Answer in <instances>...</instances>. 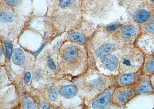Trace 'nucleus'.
I'll list each match as a JSON object with an SVG mask.
<instances>
[{"mask_svg": "<svg viewBox=\"0 0 154 109\" xmlns=\"http://www.w3.org/2000/svg\"><path fill=\"white\" fill-rule=\"evenodd\" d=\"M14 55L12 57V61L15 65H22L24 63L25 56L23 50L20 49H14Z\"/></svg>", "mask_w": 154, "mask_h": 109, "instance_id": "obj_18", "label": "nucleus"}, {"mask_svg": "<svg viewBox=\"0 0 154 109\" xmlns=\"http://www.w3.org/2000/svg\"><path fill=\"white\" fill-rule=\"evenodd\" d=\"M87 13L92 17L101 19L107 16L113 6V0H85Z\"/></svg>", "mask_w": 154, "mask_h": 109, "instance_id": "obj_6", "label": "nucleus"}, {"mask_svg": "<svg viewBox=\"0 0 154 109\" xmlns=\"http://www.w3.org/2000/svg\"><path fill=\"white\" fill-rule=\"evenodd\" d=\"M137 96L135 83L127 86L116 87L112 96L114 104L119 108L126 107L127 103Z\"/></svg>", "mask_w": 154, "mask_h": 109, "instance_id": "obj_7", "label": "nucleus"}, {"mask_svg": "<svg viewBox=\"0 0 154 109\" xmlns=\"http://www.w3.org/2000/svg\"><path fill=\"white\" fill-rule=\"evenodd\" d=\"M134 11L131 12V17L133 21L137 24H142L146 22L151 17L150 9L149 7L147 8L143 7L135 8Z\"/></svg>", "mask_w": 154, "mask_h": 109, "instance_id": "obj_14", "label": "nucleus"}, {"mask_svg": "<svg viewBox=\"0 0 154 109\" xmlns=\"http://www.w3.org/2000/svg\"><path fill=\"white\" fill-rule=\"evenodd\" d=\"M150 79L151 83H152V85L154 89V73L150 76Z\"/></svg>", "mask_w": 154, "mask_h": 109, "instance_id": "obj_29", "label": "nucleus"}, {"mask_svg": "<svg viewBox=\"0 0 154 109\" xmlns=\"http://www.w3.org/2000/svg\"><path fill=\"white\" fill-rule=\"evenodd\" d=\"M73 1L74 0H60L59 3V6L62 8L66 7Z\"/></svg>", "mask_w": 154, "mask_h": 109, "instance_id": "obj_23", "label": "nucleus"}, {"mask_svg": "<svg viewBox=\"0 0 154 109\" xmlns=\"http://www.w3.org/2000/svg\"><path fill=\"white\" fill-rule=\"evenodd\" d=\"M86 46L91 65L95 66L106 56L121 50L123 46L113 32H107L104 28L96 30Z\"/></svg>", "mask_w": 154, "mask_h": 109, "instance_id": "obj_2", "label": "nucleus"}, {"mask_svg": "<svg viewBox=\"0 0 154 109\" xmlns=\"http://www.w3.org/2000/svg\"><path fill=\"white\" fill-rule=\"evenodd\" d=\"M31 74L30 72H27L25 75L24 82L25 84H27L29 82L30 79H31Z\"/></svg>", "mask_w": 154, "mask_h": 109, "instance_id": "obj_26", "label": "nucleus"}, {"mask_svg": "<svg viewBox=\"0 0 154 109\" xmlns=\"http://www.w3.org/2000/svg\"><path fill=\"white\" fill-rule=\"evenodd\" d=\"M120 50H118L106 56L100 63L107 70L118 73L120 62Z\"/></svg>", "mask_w": 154, "mask_h": 109, "instance_id": "obj_12", "label": "nucleus"}, {"mask_svg": "<svg viewBox=\"0 0 154 109\" xmlns=\"http://www.w3.org/2000/svg\"><path fill=\"white\" fill-rule=\"evenodd\" d=\"M60 54L62 60L73 74H82L87 69L89 57L86 46L69 45L62 49Z\"/></svg>", "mask_w": 154, "mask_h": 109, "instance_id": "obj_3", "label": "nucleus"}, {"mask_svg": "<svg viewBox=\"0 0 154 109\" xmlns=\"http://www.w3.org/2000/svg\"><path fill=\"white\" fill-rule=\"evenodd\" d=\"M13 18V16L11 13L9 12H6L1 14V21L4 23L11 22L12 21Z\"/></svg>", "mask_w": 154, "mask_h": 109, "instance_id": "obj_21", "label": "nucleus"}, {"mask_svg": "<svg viewBox=\"0 0 154 109\" xmlns=\"http://www.w3.org/2000/svg\"><path fill=\"white\" fill-rule=\"evenodd\" d=\"M142 74L141 69L135 73H118L116 77L117 86L125 87L133 85L137 81L140 76Z\"/></svg>", "mask_w": 154, "mask_h": 109, "instance_id": "obj_13", "label": "nucleus"}, {"mask_svg": "<svg viewBox=\"0 0 154 109\" xmlns=\"http://www.w3.org/2000/svg\"><path fill=\"white\" fill-rule=\"evenodd\" d=\"M22 104L23 107L25 109H36V105L33 102L26 97H24L22 99Z\"/></svg>", "mask_w": 154, "mask_h": 109, "instance_id": "obj_19", "label": "nucleus"}, {"mask_svg": "<svg viewBox=\"0 0 154 109\" xmlns=\"http://www.w3.org/2000/svg\"><path fill=\"white\" fill-rule=\"evenodd\" d=\"M142 74L150 76L154 73V53L145 55L142 68Z\"/></svg>", "mask_w": 154, "mask_h": 109, "instance_id": "obj_15", "label": "nucleus"}, {"mask_svg": "<svg viewBox=\"0 0 154 109\" xmlns=\"http://www.w3.org/2000/svg\"><path fill=\"white\" fill-rule=\"evenodd\" d=\"M117 85L107 88L97 97L89 102V107L91 109H118L119 107L114 104L112 101L113 91Z\"/></svg>", "mask_w": 154, "mask_h": 109, "instance_id": "obj_8", "label": "nucleus"}, {"mask_svg": "<svg viewBox=\"0 0 154 109\" xmlns=\"http://www.w3.org/2000/svg\"><path fill=\"white\" fill-rule=\"evenodd\" d=\"M145 54L134 44L124 46L120 51L118 73H130L138 71L142 67Z\"/></svg>", "mask_w": 154, "mask_h": 109, "instance_id": "obj_4", "label": "nucleus"}, {"mask_svg": "<svg viewBox=\"0 0 154 109\" xmlns=\"http://www.w3.org/2000/svg\"><path fill=\"white\" fill-rule=\"evenodd\" d=\"M116 75L100 73L96 66L91 65L76 81L77 88L88 101L97 97L109 87L117 85Z\"/></svg>", "mask_w": 154, "mask_h": 109, "instance_id": "obj_1", "label": "nucleus"}, {"mask_svg": "<svg viewBox=\"0 0 154 109\" xmlns=\"http://www.w3.org/2000/svg\"><path fill=\"white\" fill-rule=\"evenodd\" d=\"M48 95L49 99L52 102L55 101L57 98V92L53 88H51L48 91Z\"/></svg>", "mask_w": 154, "mask_h": 109, "instance_id": "obj_22", "label": "nucleus"}, {"mask_svg": "<svg viewBox=\"0 0 154 109\" xmlns=\"http://www.w3.org/2000/svg\"><path fill=\"white\" fill-rule=\"evenodd\" d=\"M120 27L119 24H115V25H112L109 26L107 27L106 28H104L106 31L109 32H115L119 27Z\"/></svg>", "mask_w": 154, "mask_h": 109, "instance_id": "obj_25", "label": "nucleus"}, {"mask_svg": "<svg viewBox=\"0 0 154 109\" xmlns=\"http://www.w3.org/2000/svg\"><path fill=\"white\" fill-rule=\"evenodd\" d=\"M8 5L11 6H17L20 3V0H5Z\"/></svg>", "mask_w": 154, "mask_h": 109, "instance_id": "obj_24", "label": "nucleus"}, {"mask_svg": "<svg viewBox=\"0 0 154 109\" xmlns=\"http://www.w3.org/2000/svg\"><path fill=\"white\" fill-rule=\"evenodd\" d=\"M40 108L41 109H50V108L48 104L44 103L41 105Z\"/></svg>", "mask_w": 154, "mask_h": 109, "instance_id": "obj_28", "label": "nucleus"}, {"mask_svg": "<svg viewBox=\"0 0 154 109\" xmlns=\"http://www.w3.org/2000/svg\"><path fill=\"white\" fill-rule=\"evenodd\" d=\"M134 44L145 55L154 53V38L149 35L141 33L137 38Z\"/></svg>", "mask_w": 154, "mask_h": 109, "instance_id": "obj_11", "label": "nucleus"}, {"mask_svg": "<svg viewBox=\"0 0 154 109\" xmlns=\"http://www.w3.org/2000/svg\"><path fill=\"white\" fill-rule=\"evenodd\" d=\"M96 30L94 25L88 23L85 24L82 31L71 33L69 35L70 40L80 45L85 46Z\"/></svg>", "mask_w": 154, "mask_h": 109, "instance_id": "obj_9", "label": "nucleus"}, {"mask_svg": "<svg viewBox=\"0 0 154 109\" xmlns=\"http://www.w3.org/2000/svg\"><path fill=\"white\" fill-rule=\"evenodd\" d=\"M151 1H152V2H154V0H151Z\"/></svg>", "mask_w": 154, "mask_h": 109, "instance_id": "obj_30", "label": "nucleus"}, {"mask_svg": "<svg viewBox=\"0 0 154 109\" xmlns=\"http://www.w3.org/2000/svg\"><path fill=\"white\" fill-rule=\"evenodd\" d=\"M78 92L77 87L72 85L64 86L62 87L60 90V95L63 97L67 99L74 97Z\"/></svg>", "mask_w": 154, "mask_h": 109, "instance_id": "obj_16", "label": "nucleus"}, {"mask_svg": "<svg viewBox=\"0 0 154 109\" xmlns=\"http://www.w3.org/2000/svg\"><path fill=\"white\" fill-rule=\"evenodd\" d=\"M113 33L118 41L123 46L134 44L142 33L141 27L137 24L122 26Z\"/></svg>", "mask_w": 154, "mask_h": 109, "instance_id": "obj_5", "label": "nucleus"}, {"mask_svg": "<svg viewBox=\"0 0 154 109\" xmlns=\"http://www.w3.org/2000/svg\"><path fill=\"white\" fill-rule=\"evenodd\" d=\"M140 27L142 33L147 34L154 38V14L152 15L149 20Z\"/></svg>", "mask_w": 154, "mask_h": 109, "instance_id": "obj_17", "label": "nucleus"}, {"mask_svg": "<svg viewBox=\"0 0 154 109\" xmlns=\"http://www.w3.org/2000/svg\"><path fill=\"white\" fill-rule=\"evenodd\" d=\"M7 56L8 59H10L11 57L12 52V45L11 42L9 41L5 40V42Z\"/></svg>", "mask_w": 154, "mask_h": 109, "instance_id": "obj_20", "label": "nucleus"}, {"mask_svg": "<svg viewBox=\"0 0 154 109\" xmlns=\"http://www.w3.org/2000/svg\"><path fill=\"white\" fill-rule=\"evenodd\" d=\"M137 96L154 95V89L151 82L150 76L142 74L135 83Z\"/></svg>", "mask_w": 154, "mask_h": 109, "instance_id": "obj_10", "label": "nucleus"}, {"mask_svg": "<svg viewBox=\"0 0 154 109\" xmlns=\"http://www.w3.org/2000/svg\"><path fill=\"white\" fill-rule=\"evenodd\" d=\"M48 65H49V67L52 69H55L56 65H55L52 60L50 58H48Z\"/></svg>", "mask_w": 154, "mask_h": 109, "instance_id": "obj_27", "label": "nucleus"}]
</instances>
